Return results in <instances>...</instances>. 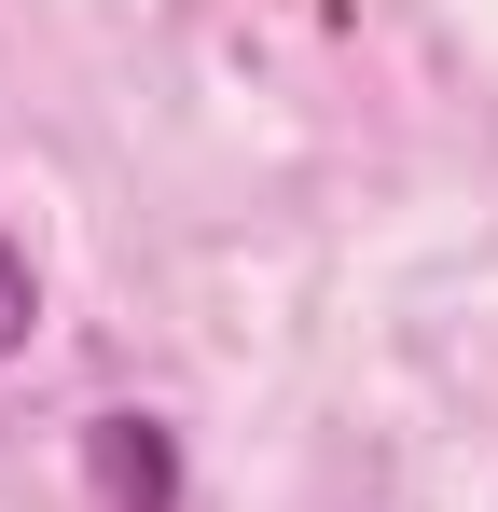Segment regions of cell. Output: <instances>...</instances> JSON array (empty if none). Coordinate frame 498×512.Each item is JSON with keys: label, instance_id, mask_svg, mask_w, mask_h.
I'll list each match as a JSON object with an SVG mask.
<instances>
[{"label": "cell", "instance_id": "6da1fadb", "mask_svg": "<svg viewBox=\"0 0 498 512\" xmlns=\"http://www.w3.org/2000/svg\"><path fill=\"white\" fill-rule=\"evenodd\" d=\"M83 499L97 512H180V429L166 416H83Z\"/></svg>", "mask_w": 498, "mask_h": 512}, {"label": "cell", "instance_id": "7a4b0ae2", "mask_svg": "<svg viewBox=\"0 0 498 512\" xmlns=\"http://www.w3.org/2000/svg\"><path fill=\"white\" fill-rule=\"evenodd\" d=\"M28 319H42V291H28V250H14V236H0V360H14V346H28Z\"/></svg>", "mask_w": 498, "mask_h": 512}]
</instances>
